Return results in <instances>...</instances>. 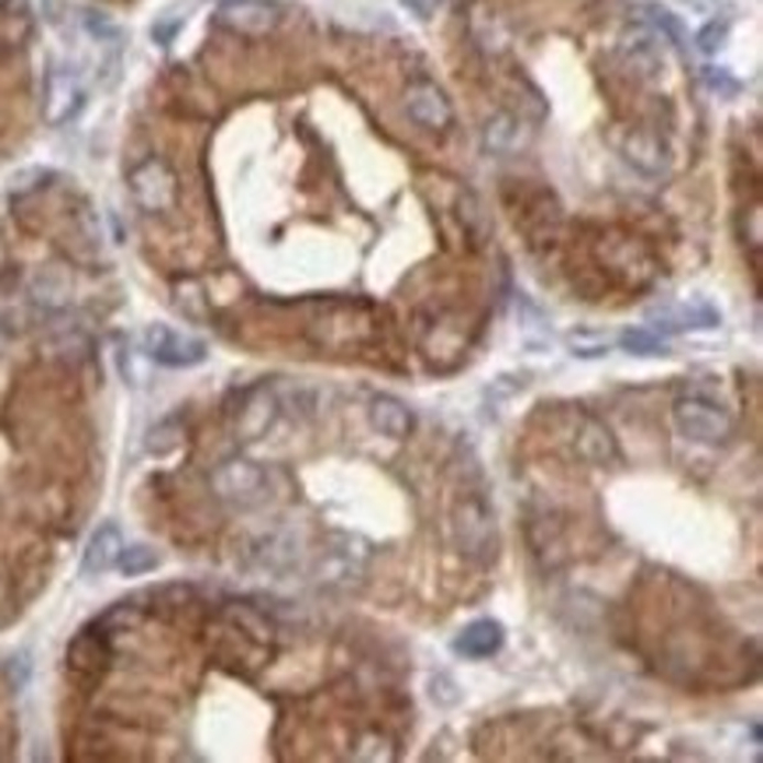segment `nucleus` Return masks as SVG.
I'll return each instance as SVG.
<instances>
[{
  "label": "nucleus",
  "instance_id": "11",
  "mask_svg": "<svg viewBox=\"0 0 763 763\" xmlns=\"http://www.w3.org/2000/svg\"><path fill=\"white\" fill-rule=\"evenodd\" d=\"M120 549H123V535L113 521H106L92 531V539L85 545V556H81V574L85 577H99L106 571H113L117 560H120Z\"/></svg>",
  "mask_w": 763,
  "mask_h": 763
},
{
  "label": "nucleus",
  "instance_id": "21",
  "mask_svg": "<svg viewBox=\"0 0 763 763\" xmlns=\"http://www.w3.org/2000/svg\"><path fill=\"white\" fill-rule=\"evenodd\" d=\"M145 447H148V454H155V457H163V454L176 451V447H180V425H176L173 419H169V422L152 425V430H148V440H145Z\"/></svg>",
  "mask_w": 763,
  "mask_h": 763
},
{
  "label": "nucleus",
  "instance_id": "9",
  "mask_svg": "<svg viewBox=\"0 0 763 763\" xmlns=\"http://www.w3.org/2000/svg\"><path fill=\"white\" fill-rule=\"evenodd\" d=\"M648 321L654 331H707V328H718L721 324V313L707 303H686V307H662V310H651Z\"/></svg>",
  "mask_w": 763,
  "mask_h": 763
},
{
  "label": "nucleus",
  "instance_id": "17",
  "mask_svg": "<svg viewBox=\"0 0 763 763\" xmlns=\"http://www.w3.org/2000/svg\"><path fill=\"white\" fill-rule=\"evenodd\" d=\"M524 141V131H521V120L513 113H496L486 128H483V145L486 152L493 155H507V152H518Z\"/></svg>",
  "mask_w": 763,
  "mask_h": 763
},
{
  "label": "nucleus",
  "instance_id": "15",
  "mask_svg": "<svg viewBox=\"0 0 763 763\" xmlns=\"http://www.w3.org/2000/svg\"><path fill=\"white\" fill-rule=\"evenodd\" d=\"M619 49H623V57L630 60V67L641 70V75H659V70H662V49H659V32H654V29H644V25L627 29Z\"/></svg>",
  "mask_w": 763,
  "mask_h": 763
},
{
  "label": "nucleus",
  "instance_id": "12",
  "mask_svg": "<svg viewBox=\"0 0 763 763\" xmlns=\"http://www.w3.org/2000/svg\"><path fill=\"white\" fill-rule=\"evenodd\" d=\"M369 425H374V430L380 436H387V440H405L408 433L416 430V416L401 398L377 395L374 401H369Z\"/></svg>",
  "mask_w": 763,
  "mask_h": 763
},
{
  "label": "nucleus",
  "instance_id": "19",
  "mask_svg": "<svg viewBox=\"0 0 763 763\" xmlns=\"http://www.w3.org/2000/svg\"><path fill=\"white\" fill-rule=\"evenodd\" d=\"M67 662L75 672H92V668H99L106 662V648H102V641L96 633H81L78 641L70 644Z\"/></svg>",
  "mask_w": 763,
  "mask_h": 763
},
{
  "label": "nucleus",
  "instance_id": "6",
  "mask_svg": "<svg viewBox=\"0 0 763 763\" xmlns=\"http://www.w3.org/2000/svg\"><path fill=\"white\" fill-rule=\"evenodd\" d=\"M405 113L408 120L416 123L422 131H447L454 123V110H451V99L440 92L433 81H416L412 88L405 92Z\"/></svg>",
  "mask_w": 763,
  "mask_h": 763
},
{
  "label": "nucleus",
  "instance_id": "4",
  "mask_svg": "<svg viewBox=\"0 0 763 763\" xmlns=\"http://www.w3.org/2000/svg\"><path fill=\"white\" fill-rule=\"evenodd\" d=\"M145 356L169 369H190L208 360V345L201 339L176 331L169 324H148L145 331Z\"/></svg>",
  "mask_w": 763,
  "mask_h": 763
},
{
  "label": "nucleus",
  "instance_id": "16",
  "mask_svg": "<svg viewBox=\"0 0 763 763\" xmlns=\"http://www.w3.org/2000/svg\"><path fill=\"white\" fill-rule=\"evenodd\" d=\"M623 155H627V163H630L633 169H641V173H648V176H659V173H665V166H668V155H665L662 137L651 134V131H633V134H627Z\"/></svg>",
  "mask_w": 763,
  "mask_h": 763
},
{
  "label": "nucleus",
  "instance_id": "25",
  "mask_svg": "<svg viewBox=\"0 0 763 763\" xmlns=\"http://www.w3.org/2000/svg\"><path fill=\"white\" fill-rule=\"evenodd\" d=\"M704 78H707V85L715 88V92H725V96H736L739 92V81L729 75V70H721V67H707Z\"/></svg>",
  "mask_w": 763,
  "mask_h": 763
},
{
  "label": "nucleus",
  "instance_id": "1",
  "mask_svg": "<svg viewBox=\"0 0 763 763\" xmlns=\"http://www.w3.org/2000/svg\"><path fill=\"white\" fill-rule=\"evenodd\" d=\"M451 531L457 553L475 566H489L500 553V528H496V510L483 486H465L457 493L451 510Z\"/></svg>",
  "mask_w": 763,
  "mask_h": 763
},
{
  "label": "nucleus",
  "instance_id": "13",
  "mask_svg": "<svg viewBox=\"0 0 763 763\" xmlns=\"http://www.w3.org/2000/svg\"><path fill=\"white\" fill-rule=\"evenodd\" d=\"M278 416V401L268 387H257L246 395L243 408H240V416H236V433L240 440H257L272 430V422Z\"/></svg>",
  "mask_w": 763,
  "mask_h": 763
},
{
  "label": "nucleus",
  "instance_id": "5",
  "mask_svg": "<svg viewBox=\"0 0 763 763\" xmlns=\"http://www.w3.org/2000/svg\"><path fill=\"white\" fill-rule=\"evenodd\" d=\"M128 184H131L137 208L152 211V215L155 211H169L176 204V176L163 158H145V163H137L128 176Z\"/></svg>",
  "mask_w": 763,
  "mask_h": 763
},
{
  "label": "nucleus",
  "instance_id": "24",
  "mask_svg": "<svg viewBox=\"0 0 763 763\" xmlns=\"http://www.w3.org/2000/svg\"><path fill=\"white\" fill-rule=\"evenodd\" d=\"M81 22H85V29L88 32H92L96 35V40H117V25L110 22V18H106V14H99V11H85L81 14Z\"/></svg>",
  "mask_w": 763,
  "mask_h": 763
},
{
  "label": "nucleus",
  "instance_id": "27",
  "mask_svg": "<svg viewBox=\"0 0 763 763\" xmlns=\"http://www.w3.org/2000/svg\"><path fill=\"white\" fill-rule=\"evenodd\" d=\"M401 4H405L408 11H412L416 18H433L443 0H401Z\"/></svg>",
  "mask_w": 763,
  "mask_h": 763
},
{
  "label": "nucleus",
  "instance_id": "26",
  "mask_svg": "<svg viewBox=\"0 0 763 763\" xmlns=\"http://www.w3.org/2000/svg\"><path fill=\"white\" fill-rule=\"evenodd\" d=\"M651 18H654V25H659V29H665V35H668L672 43H679V46H683V40H686V35H683V25L676 22V18H672L668 11H659V8L651 11Z\"/></svg>",
  "mask_w": 763,
  "mask_h": 763
},
{
  "label": "nucleus",
  "instance_id": "20",
  "mask_svg": "<svg viewBox=\"0 0 763 763\" xmlns=\"http://www.w3.org/2000/svg\"><path fill=\"white\" fill-rule=\"evenodd\" d=\"M619 349H627L630 356H668L665 339H659L651 328H630L619 334Z\"/></svg>",
  "mask_w": 763,
  "mask_h": 763
},
{
  "label": "nucleus",
  "instance_id": "18",
  "mask_svg": "<svg viewBox=\"0 0 763 763\" xmlns=\"http://www.w3.org/2000/svg\"><path fill=\"white\" fill-rule=\"evenodd\" d=\"M158 566H163V556L155 553L152 545H123L120 549V560H117V571L123 577H145V574H155Z\"/></svg>",
  "mask_w": 763,
  "mask_h": 763
},
{
  "label": "nucleus",
  "instance_id": "2",
  "mask_svg": "<svg viewBox=\"0 0 763 763\" xmlns=\"http://www.w3.org/2000/svg\"><path fill=\"white\" fill-rule=\"evenodd\" d=\"M211 489H215V496L229 507L254 510L261 504H268L272 475L251 457H229V461H222L215 472H211Z\"/></svg>",
  "mask_w": 763,
  "mask_h": 763
},
{
  "label": "nucleus",
  "instance_id": "23",
  "mask_svg": "<svg viewBox=\"0 0 763 763\" xmlns=\"http://www.w3.org/2000/svg\"><path fill=\"white\" fill-rule=\"evenodd\" d=\"M725 40H729V22H711L697 32V49L711 57V53H718L725 46Z\"/></svg>",
  "mask_w": 763,
  "mask_h": 763
},
{
  "label": "nucleus",
  "instance_id": "22",
  "mask_svg": "<svg viewBox=\"0 0 763 763\" xmlns=\"http://www.w3.org/2000/svg\"><path fill=\"white\" fill-rule=\"evenodd\" d=\"M35 299H43V303H60V299L67 296V278H60V272H43L40 278H35Z\"/></svg>",
  "mask_w": 763,
  "mask_h": 763
},
{
  "label": "nucleus",
  "instance_id": "14",
  "mask_svg": "<svg viewBox=\"0 0 763 763\" xmlns=\"http://www.w3.org/2000/svg\"><path fill=\"white\" fill-rule=\"evenodd\" d=\"M81 106H85V92L75 81V75H67V70H53L49 85H46V120L67 123L70 117H78Z\"/></svg>",
  "mask_w": 763,
  "mask_h": 763
},
{
  "label": "nucleus",
  "instance_id": "8",
  "mask_svg": "<svg viewBox=\"0 0 763 763\" xmlns=\"http://www.w3.org/2000/svg\"><path fill=\"white\" fill-rule=\"evenodd\" d=\"M574 454L580 461H588V465H595V468H606L619 457V447H616V436H612V430L606 422H598L591 416H580L577 430H574Z\"/></svg>",
  "mask_w": 763,
  "mask_h": 763
},
{
  "label": "nucleus",
  "instance_id": "3",
  "mask_svg": "<svg viewBox=\"0 0 763 763\" xmlns=\"http://www.w3.org/2000/svg\"><path fill=\"white\" fill-rule=\"evenodd\" d=\"M672 422H676L679 436L694 440V443H707V447H715V443H725L732 436L736 422L732 416L725 412V408L711 398L704 395H686L676 401V408H672Z\"/></svg>",
  "mask_w": 763,
  "mask_h": 763
},
{
  "label": "nucleus",
  "instance_id": "10",
  "mask_svg": "<svg viewBox=\"0 0 763 763\" xmlns=\"http://www.w3.org/2000/svg\"><path fill=\"white\" fill-rule=\"evenodd\" d=\"M451 648H454V654L472 659V662L493 659V654L504 648V623H496V619H475V623H468L454 637Z\"/></svg>",
  "mask_w": 763,
  "mask_h": 763
},
{
  "label": "nucleus",
  "instance_id": "7",
  "mask_svg": "<svg viewBox=\"0 0 763 763\" xmlns=\"http://www.w3.org/2000/svg\"><path fill=\"white\" fill-rule=\"evenodd\" d=\"M219 22L243 35H264L278 25V4L272 0H222Z\"/></svg>",
  "mask_w": 763,
  "mask_h": 763
}]
</instances>
